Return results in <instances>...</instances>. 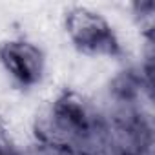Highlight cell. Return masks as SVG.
Here are the masks:
<instances>
[{
    "mask_svg": "<svg viewBox=\"0 0 155 155\" xmlns=\"http://www.w3.org/2000/svg\"><path fill=\"white\" fill-rule=\"evenodd\" d=\"M35 133L37 140L64 144L81 155L104 133V128L82 95L66 90L51 102L46 115L37 120Z\"/></svg>",
    "mask_w": 155,
    "mask_h": 155,
    "instance_id": "1",
    "label": "cell"
},
{
    "mask_svg": "<svg viewBox=\"0 0 155 155\" xmlns=\"http://www.w3.org/2000/svg\"><path fill=\"white\" fill-rule=\"evenodd\" d=\"M64 28L71 44L88 55H119L120 44L104 15L84 6L71 8L64 17Z\"/></svg>",
    "mask_w": 155,
    "mask_h": 155,
    "instance_id": "2",
    "label": "cell"
},
{
    "mask_svg": "<svg viewBox=\"0 0 155 155\" xmlns=\"http://www.w3.org/2000/svg\"><path fill=\"white\" fill-rule=\"evenodd\" d=\"M0 64L20 86L29 88L42 81L44 53L29 40H8L0 46Z\"/></svg>",
    "mask_w": 155,
    "mask_h": 155,
    "instance_id": "3",
    "label": "cell"
},
{
    "mask_svg": "<svg viewBox=\"0 0 155 155\" xmlns=\"http://www.w3.org/2000/svg\"><path fill=\"white\" fill-rule=\"evenodd\" d=\"M26 155H79L73 148L57 144V142H48V140H37Z\"/></svg>",
    "mask_w": 155,
    "mask_h": 155,
    "instance_id": "4",
    "label": "cell"
},
{
    "mask_svg": "<svg viewBox=\"0 0 155 155\" xmlns=\"http://www.w3.org/2000/svg\"><path fill=\"white\" fill-rule=\"evenodd\" d=\"M0 155H18V153H15L13 150H9V148L2 142V144H0Z\"/></svg>",
    "mask_w": 155,
    "mask_h": 155,
    "instance_id": "5",
    "label": "cell"
},
{
    "mask_svg": "<svg viewBox=\"0 0 155 155\" xmlns=\"http://www.w3.org/2000/svg\"><path fill=\"white\" fill-rule=\"evenodd\" d=\"M4 142V122H2V119H0V144Z\"/></svg>",
    "mask_w": 155,
    "mask_h": 155,
    "instance_id": "6",
    "label": "cell"
}]
</instances>
